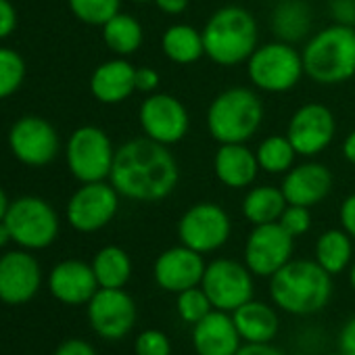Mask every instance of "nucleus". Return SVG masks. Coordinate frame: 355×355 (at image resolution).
Masks as SVG:
<instances>
[{"mask_svg": "<svg viewBox=\"0 0 355 355\" xmlns=\"http://www.w3.org/2000/svg\"><path fill=\"white\" fill-rule=\"evenodd\" d=\"M180 180V167L165 144L134 138L115 150L109 182L115 191L138 203H157L169 197Z\"/></svg>", "mask_w": 355, "mask_h": 355, "instance_id": "nucleus-1", "label": "nucleus"}, {"mask_svg": "<svg viewBox=\"0 0 355 355\" xmlns=\"http://www.w3.org/2000/svg\"><path fill=\"white\" fill-rule=\"evenodd\" d=\"M274 303L293 315H311L332 297V278L315 259H291L270 278Z\"/></svg>", "mask_w": 355, "mask_h": 355, "instance_id": "nucleus-2", "label": "nucleus"}, {"mask_svg": "<svg viewBox=\"0 0 355 355\" xmlns=\"http://www.w3.org/2000/svg\"><path fill=\"white\" fill-rule=\"evenodd\" d=\"M259 40L255 17L243 7L218 9L203 28L205 57L216 65L232 67L249 61Z\"/></svg>", "mask_w": 355, "mask_h": 355, "instance_id": "nucleus-3", "label": "nucleus"}, {"mask_svg": "<svg viewBox=\"0 0 355 355\" xmlns=\"http://www.w3.org/2000/svg\"><path fill=\"white\" fill-rule=\"evenodd\" d=\"M305 76L318 84L332 86L355 76V28L332 24L313 34L303 53Z\"/></svg>", "mask_w": 355, "mask_h": 355, "instance_id": "nucleus-4", "label": "nucleus"}, {"mask_svg": "<svg viewBox=\"0 0 355 355\" xmlns=\"http://www.w3.org/2000/svg\"><path fill=\"white\" fill-rule=\"evenodd\" d=\"M263 121V103L255 90L232 86L220 92L207 109V130L220 144L251 140Z\"/></svg>", "mask_w": 355, "mask_h": 355, "instance_id": "nucleus-5", "label": "nucleus"}, {"mask_svg": "<svg viewBox=\"0 0 355 355\" xmlns=\"http://www.w3.org/2000/svg\"><path fill=\"white\" fill-rule=\"evenodd\" d=\"M5 224L15 245L28 251L51 247L59 236V214L55 207L36 195H24L11 201Z\"/></svg>", "mask_w": 355, "mask_h": 355, "instance_id": "nucleus-6", "label": "nucleus"}, {"mask_svg": "<svg viewBox=\"0 0 355 355\" xmlns=\"http://www.w3.org/2000/svg\"><path fill=\"white\" fill-rule=\"evenodd\" d=\"M115 146L109 134L98 125H82L71 132L65 144V161L69 173L80 184L109 180Z\"/></svg>", "mask_w": 355, "mask_h": 355, "instance_id": "nucleus-7", "label": "nucleus"}, {"mask_svg": "<svg viewBox=\"0 0 355 355\" xmlns=\"http://www.w3.org/2000/svg\"><path fill=\"white\" fill-rule=\"evenodd\" d=\"M247 73L255 88L280 94L293 90L303 78V57L301 53L282 40L257 46L247 61Z\"/></svg>", "mask_w": 355, "mask_h": 355, "instance_id": "nucleus-8", "label": "nucleus"}, {"mask_svg": "<svg viewBox=\"0 0 355 355\" xmlns=\"http://www.w3.org/2000/svg\"><path fill=\"white\" fill-rule=\"evenodd\" d=\"M119 193L107 180L82 184L67 201L65 218L78 232H98L113 222L119 211Z\"/></svg>", "mask_w": 355, "mask_h": 355, "instance_id": "nucleus-9", "label": "nucleus"}, {"mask_svg": "<svg viewBox=\"0 0 355 355\" xmlns=\"http://www.w3.org/2000/svg\"><path fill=\"white\" fill-rule=\"evenodd\" d=\"M138 121L146 138L171 146L187 138L191 117L180 98L165 92L146 94L138 109Z\"/></svg>", "mask_w": 355, "mask_h": 355, "instance_id": "nucleus-10", "label": "nucleus"}, {"mask_svg": "<svg viewBox=\"0 0 355 355\" xmlns=\"http://www.w3.org/2000/svg\"><path fill=\"white\" fill-rule=\"evenodd\" d=\"M232 232L230 216L216 203L203 201L184 211L178 222V239L199 253H211L222 249Z\"/></svg>", "mask_w": 355, "mask_h": 355, "instance_id": "nucleus-11", "label": "nucleus"}, {"mask_svg": "<svg viewBox=\"0 0 355 355\" xmlns=\"http://www.w3.org/2000/svg\"><path fill=\"white\" fill-rule=\"evenodd\" d=\"M9 148L13 157L28 167L53 163L61 150L55 125L40 115H24L9 130Z\"/></svg>", "mask_w": 355, "mask_h": 355, "instance_id": "nucleus-12", "label": "nucleus"}, {"mask_svg": "<svg viewBox=\"0 0 355 355\" xmlns=\"http://www.w3.org/2000/svg\"><path fill=\"white\" fill-rule=\"evenodd\" d=\"M201 288L209 297L214 309L234 311L253 299V272L234 259H216L207 263Z\"/></svg>", "mask_w": 355, "mask_h": 355, "instance_id": "nucleus-13", "label": "nucleus"}, {"mask_svg": "<svg viewBox=\"0 0 355 355\" xmlns=\"http://www.w3.org/2000/svg\"><path fill=\"white\" fill-rule=\"evenodd\" d=\"M293 249L295 239L278 222L253 226L245 243V266L253 276L272 278L293 259Z\"/></svg>", "mask_w": 355, "mask_h": 355, "instance_id": "nucleus-14", "label": "nucleus"}, {"mask_svg": "<svg viewBox=\"0 0 355 355\" xmlns=\"http://www.w3.org/2000/svg\"><path fill=\"white\" fill-rule=\"evenodd\" d=\"M88 320L107 340H119L136 324V303L123 288H98L88 301Z\"/></svg>", "mask_w": 355, "mask_h": 355, "instance_id": "nucleus-15", "label": "nucleus"}, {"mask_svg": "<svg viewBox=\"0 0 355 355\" xmlns=\"http://www.w3.org/2000/svg\"><path fill=\"white\" fill-rule=\"evenodd\" d=\"M336 134V119L332 111L320 103H307L299 107L291 121L286 136L295 146L297 155L315 157L330 146Z\"/></svg>", "mask_w": 355, "mask_h": 355, "instance_id": "nucleus-16", "label": "nucleus"}, {"mask_svg": "<svg viewBox=\"0 0 355 355\" xmlns=\"http://www.w3.org/2000/svg\"><path fill=\"white\" fill-rule=\"evenodd\" d=\"M40 284V263L28 249H15L0 255V301L3 303H28L38 295Z\"/></svg>", "mask_w": 355, "mask_h": 355, "instance_id": "nucleus-17", "label": "nucleus"}, {"mask_svg": "<svg viewBox=\"0 0 355 355\" xmlns=\"http://www.w3.org/2000/svg\"><path fill=\"white\" fill-rule=\"evenodd\" d=\"M207 263L203 261V253L180 245L163 251L153 268L155 282L169 293H182L193 286H201Z\"/></svg>", "mask_w": 355, "mask_h": 355, "instance_id": "nucleus-18", "label": "nucleus"}, {"mask_svg": "<svg viewBox=\"0 0 355 355\" xmlns=\"http://www.w3.org/2000/svg\"><path fill=\"white\" fill-rule=\"evenodd\" d=\"M282 193L286 203L313 207L322 203L332 191V171L318 161H307L291 167L284 173Z\"/></svg>", "mask_w": 355, "mask_h": 355, "instance_id": "nucleus-19", "label": "nucleus"}, {"mask_svg": "<svg viewBox=\"0 0 355 355\" xmlns=\"http://www.w3.org/2000/svg\"><path fill=\"white\" fill-rule=\"evenodd\" d=\"M98 288L101 286L94 276L92 263H86L82 259L59 261L49 274L51 295L65 305L88 303Z\"/></svg>", "mask_w": 355, "mask_h": 355, "instance_id": "nucleus-20", "label": "nucleus"}, {"mask_svg": "<svg viewBox=\"0 0 355 355\" xmlns=\"http://www.w3.org/2000/svg\"><path fill=\"white\" fill-rule=\"evenodd\" d=\"M241 334L228 311L211 309L193 328V345L197 355H236L241 349Z\"/></svg>", "mask_w": 355, "mask_h": 355, "instance_id": "nucleus-21", "label": "nucleus"}, {"mask_svg": "<svg viewBox=\"0 0 355 355\" xmlns=\"http://www.w3.org/2000/svg\"><path fill=\"white\" fill-rule=\"evenodd\" d=\"M90 92L103 105H119L136 92V67L125 57L101 63L90 76Z\"/></svg>", "mask_w": 355, "mask_h": 355, "instance_id": "nucleus-22", "label": "nucleus"}, {"mask_svg": "<svg viewBox=\"0 0 355 355\" xmlns=\"http://www.w3.org/2000/svg\"><path fill=\"white\" fill-rule=\"evenodd\" d=\"M214 171L224 187L247 189L255 182L259 173L257 155L247 146V142L220 144L214 157Z\"/></svg>", "mask_w": 355, "mask_h": 355, "instance_id": "nucleus-23", "label": "nucleus"}, {"mask_svg": "<svg viewBox=\"0 0 355 355\" xmlns=\"http://www.w3.org/2000/svg\"><path fill=\"white\" fill-rule=\"evenodd\" d=\"M232 320L243 340L247 343H270L278 334V315L263 301H247L232 311Z\"/></svg>", "mask_w": 355, "mask_h": 355, "instance_id": "nucleus-24", "label": "nucleus"}, {"mask_svg": "<svg viewBox=\"0 0 355 355\" xmlns=\"http://www.w3.org/2000/svg\"><path fill=\"white\" fill-rule=\"evenodd\" d=\"M161 51L175 65H193L205 55L203 32L187 24L169 26L161 36Z\"/></svg>", "mask_w": 355, "mask_h": 355, "instance_id": "nucleus-25", "label": "nucleus"}, {"mask_svg": "<svg viewBox=\"0 0 355 355\" xmlns=\"http://www.w3.org/2000/svg\"><path fill=\"white\" fill-rule=\"evenodd\" d=\"M311 11L305 0H280L272 13V30L282 42H299L309 34Z\"/></svg>", "mask_w": 355, "mask_h": 355, "instance_id": "nucleus-26", "label": "nucleus"}, {"mask_svg": "<svg viewBox=\"0 0 355 355\" xmlns=\"http://www.w3.org/2000/svg\"><path fill=\"white\" fill-rule=\"evenodd\" d=\"M103 42L105 46L115 53L117 57H130L134 55L144 40V32L140 21L134 15L128 13H117L115 17H111L103 28Z\"/></svg>", "mask_w": 355, "mask_h": 355, "instance_id": "nucleus-27", "label": "nucleus"}, {"mask_svg": "<svg viewBox=\"0 0 355 355\" xmlns=\"http://www.w3.org/2000/svg\"><path fill=\"white\" fill-rule=\"evenodd\" d=\"M286 199L282 189L276 187H255L243 199V216L253 226L278 222L286 209Z\"/></svg>", "mask_w": 355, "mask_h": 355, "instance_id": "nucleus-28", "label": "nucleus"}, {"mask_svg": "<svg viewBox=\"0 0 355 355\" xmlns=\"http://www.w3.org/2000/svg\"><path fill=\"white\" fill-rule=\"evenodd\" d=\"M92 270L101 288H123L132 276V259L121 247L109 245L94 255Z\"/></svg>", "mask_w": 355, "mask_h": 355, "instance_id": "nucleus-29", "label": "nucleus"}, {"mask_svg": "<svg viewBox=\"0 0 355 355\" xmlns=\"http://www.w3.org/2000/svg\"><path fill=\"white\" fill-rule=\"evenodd\" d=\"M353 239L345 230H326L315 243V261L332 276L347 270L353 257Z\"/></svg>", "mask_w": 355, "mask_h": 355, "instance_id": "nucleus-30", "label": "nucleus"}, {"mask_svg": "<svg viewBox=\"0 0 355 355\" xmlns=\"http://www.w3.org/2000/svg\"><path fill=\"white\" fill-rule=\"evenodd\" d=\"M255 155H257L259 169L268 173H286L295 163L297 150L291 144L288 136L274 134L259 142V146L255 148Z\"/></svg>", "mask_w": 355, "mask_h": 355, "instance_id": "nucleus-31", "label": "nucleus"}, {"mask_svg": "<svg viewBox=\"0 0 355 355\" xmlns=\"http://www.w3.org/2000/svg\"><path fill=\"white\" fill-rule=\"evenodd\" d=\"M26 59L9 46H0V101L13 96L26 82Z\"/></svg>", "mask_w": 355, "mask_h": 355, "instance_id": "nucleus-32", "label": "nucleus"}, {"mask_svg": "<svg viewBox=\"0 0 355 355\" xmlns=\"http://www.w3.org/2000/svg\"><path fill=\"white\" fill-rule=\"evenodd\" d=\"M67 5L78 21L94 28H103L121 11V0H67Z\"/></svg>", "mask_w": 355, "mask_h": 355, "instance_id": "nucleus-33", "label": "nucleus"}, {"mask_svg": "<svg viewBox=\"0 0 355 355\" xmlns=\"http://www.w3.org/2000/svg\"><path fill=\"white\" fill-rule=\"evenodd\" d=\"M175 309H178V315H180L187 324L195 326L197 322H201L214 309V305H211L209 297L205 295V291L201 286H193V288L178 293Z\"/></svg>", "mask_w": 355, "mask_h": 355, "instance_id": "nucleus-34", "label": "nucleus"}, {"mask_svg": "<svg viewBox=\"0 0 355 355\" xmlns=\"http://www.w3.org/2000/svg\"><path fill=\"white\" fill-rule=\"evenodd\" d=\"M278 224L293 236H301L305 234L309 228H311V214H309V207H303V205H286V209L282 211Z\"/></svg>", "mask_w": 355, "mask_h": 355, "instance_id": "nucleus-35", "label": "nucleus"}, {"mask_svg": "<svg viewBox=\"0 0 355 355\" xmlns=\"http://www.w3.org/2000/svg\"><path fill=\"white\" fill-rule=\"evenodd\" d=\"M136 355H171L169 336L161 330H144L136 338Z\"/></svg>", "mask_w": 355, "mask_h": 355, "instance_id": "nucleus-36", "label": "nucleus"}, {"mask_svg": "<svg viewBox=\"0 0 355 355\" xmlns=\"http://www.w3.org/2000/svg\"><path fill=\"white\" fill-rule=\"evenodd\" d=\"M328 11L334 24L355 28V0H328Z\"/></svg>", "mask_w": 355, "mask_h": 355, "instance_id": "nucleus-37", "label": "nucleus"}, {"mask_svg": "<svg viewBox=\"0 0 355 355\" xmlns=\"http://www.w3.org/2000/svg\"><path fill=\"white\" fill-rule=\"evenodd\" d=\"M17 9L11 0H0V42L7 40L17 30Z\"/></svg>", "mask_w": 355, "mask_h": 355, "instance_id": "nucleus-38", "label": "nucleus"}, {"mask_svg": "<svg viewBox=\"0 0 355 355\" xmlns=\"http://www.w3.org/2000/svg\"><path fill=\"white\" fill-rule=\"evenodd\" d=\"M161 84L159 73L153 67H136V92L153 94Z\"/></svg>", "mask_w": 355, "mask_h": 355, "instance_id": "nucleus-39", "label": "nucleus"}, {"mask_svg": "<svg viewBox=\"0 0 355 355\" xmlns=\"http://www.w3.org/2000/svg\"><path fill=\"white\" fill-rule=\"evenodd\" d=\"M338 216H340V226H343V230L355 241V193L349 195V197L340 203Z\"/></svg>", "mask_w": 355, "mask_h": 355, "instance_id": "nucleus-40", "label": "nucleus"}, {"mask_svg": "<svg viewBox=\"0 0 355 355\" xmlns=\"http://www.w3.org/2000/svg\"><path fill=\"white\" fill-rule=\"evenodd\" d=\"M53 355H96V351L88 340L69 338V340H63Z\"/></svg>", "mask_w": 355, "mask_h": 355, "instance_id": "nucleus-41", "label": "nucleus"}, {"mask_svg": "<svg viewBox=\"0 0 355 355\" xmlns=\"http://www.w3.org/2000/svg\"><path fill=\"white\" fill-rule=\"evenodd\" d=\"M338 353L340 355H355V315L345 322L338 334Z\"/></svg>", "mask_w": 355, "mask_h": 355, "instance_id": "nucleus-42", "label": "nucleus"}, {"mask_svg": "<svg viewBox=\"0 0 355 355\" xmlns=\"http://www.w3.org/2000/svg\"><path fill=\"white\" fill-rule=\"evenodd\" d=\"M236 355H284V353L270 343H247L241 345Z\"/></svg>", "mask_w": 355, "mask_h": 355, "instance_id": "nucleus-43", "label": "nucleus"}, {"mask_svg": "<svg viewBox=\"0 0 355 355\" xmlns=\"http://www.w3.org/2000/svg\"><path fill=\"white\" fill-rule=\"evenodd\" d=\"M153 3L165 15H182L189 9V0H153Z\"/></svg>", "mask_w": 355, "mask_h": 355, "instance_id": "nucleus-44", "label": "nucleus"}, {"mask_svg": "<svg viewBox=\"0 0 355 355\" xmlns=\"http://www.w3.org/2000/svg\"><path fill=\"white\" fill-rule=\"evenodd\" d=\"M343 157L355 165V130L347 134V138L343 140Z\"/></svg>", "mask_w": 355, "mask_h": 355, "instance_id": "nucleus-45", "label": "nucleus"}, {"mask_svg": "<svg viewBox=\"0 0 355 355\" xmlns=\"http://www.w3.org/2000/svg\"><path fill=\"white\" fill-rule=\"evenodd\" d=\"M9 207H11V201H9V197H7L5 189L0 187V222H5V218H7V211H9Z\"/></svg>", "mask_w": 355, "mask_h": 355, "instance_id": "nucleus-46", "label": "nucleus"}, {"mask_svg": "<svg viewBox=\"0 0 355 355\" xmlns=\"http://www.w3.org/2000/svg\"><path fill=\"white\" fill-rule=\"evenodd\" d=\"M11 241H13V239H11V232H9L7 224H5V222H0V249L7 247Z\"/></svg>", "mask_w": 355, "mask_h": 355, "instance_id": "nucleus-47", "label": "nucleus"}, {"mask_svg": "<svg viewBox=\"0 0 355 355\" xmlns=\"http://www.w3.org/2000/svg\"><path fill=\"white\" fill-rule=\"evenodd\" d=\"M349 282H351V286H353V291H355V263H353V268H351V274H349Z\"/></svg>", "mask_w": 355, "mask_h": 355, "instance_id": "nucleus-48", "label": "nucleus"}, {"mask_svg": "<svg viewBox=\"0 0 355 355\" xmlns=\"http://www.w3.org/2000/svg\"><path fill=\"white\" fill-rule=\"evenodd\" d=\"M132 3H153V0H132Z\"/></svg>", "mask_w": 355, "mask_h": 355, "instance_id": "nucleus-49", "label": "nucleus"}, {"mask_svg": "<svg viewBox=\"0 0 355 355\" xmlns=\"http://www.w3.org/2000/svg\"><path fill=\"white\" fill-rule=\"evenodd\" d=\"M328 355H340V353H328Z\"/></svg>", "mask_w": 355, "mask_h": 355, "instance_id": "nucleus-50", "label": "nucleus"}]
</instances>
